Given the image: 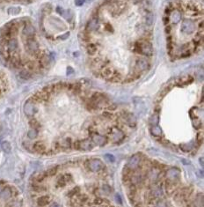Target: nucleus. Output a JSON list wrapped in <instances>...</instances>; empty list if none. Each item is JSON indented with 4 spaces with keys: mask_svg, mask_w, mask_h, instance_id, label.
Here are the masks:
<instances>
[{
    "mask_svg": "<svg viewBox=\"0 0 204 207\" xmlns=\"http://www.w3.org/2000/svg\"><path fill=\"white\" fill-rule=\"evenodd\" d=\"M37 135H38V131L36 129H32L27 133V136L30 137V139H35V137H37Z\"/></svg>",
    "mask_w": 204,
    "mask_h": 207,
    "instance_id": "nucleus-18",
    "label": "nucleus"
},
{
    "mask_svg": "<svg viewBox=\"0 0 204 207\" xmlns=\"http://www.w3.org/2000/svg\"><path fill=\"white\" fill-rule=\"evenodd\" d=\"M180 149L181 151L186 152H190L194 149V146L192 144H182L180 145Z\"/></svg>",
    "mask_w": 204,
    "mask_h": 207,
    "instance_id": "nucleus-16",
    "label": "nucleus"
},
{
    "mask_svg": "<svg viewBox=\"0 0 204 207\" xmlns=\"http://www.w3.org/2000/svg\"><path fill=\"white\" fill-rule=\"evenodd\" d=\"M35 27H33L32 25H30V24H27V25H26L25 26V27H24V29H23V33H24V34L25 36H33V34H35Z\"/></svg>",
    "mask_w": 204,
    "mask_h": 207,
    "instance_id": "nucleus-9",
    "label": "nucleus"
},
{
    "mask_svg": "<svg viewBox=\"0 0 204 207\" xmlns=\"http://www.w3.org/2000/svg\"><path fill=\"white\" fill-rule=\"evenodd\" d=\"M73 147L77 150H80V151H91L93 148V143L92 142V140L86 139H83L79 142L74 143L72 144Z\"/></svg>",
    "mask_w": 204,
    "mask_h": 207,
    "instance_id": "nucleus-2",
    "label": "nucleus"
},
{
    "mask_svg": "<svg viewBox=\"0 0 204 207\" xmlns=\"http://www.w3.org/2000/svg\"><path fill=\"white\" fill-rule=\"evenodd\" d=\"M18 48V43H17V41L14 39H12L9 41L8 42V50L10 52H14V51Z\"/></svg>",
    "mask_w": 204,
    "mask_h": 207,
    "instance_id": "nucleus-12",
    "label": "nucleus"
},
{
    "mask_svg": "<svg viewBox=\"0 0 204 207\" xmlns=\"http://www.w3.org/2000/svg\"><path fill=\"white\" fill-rule=\"evenodd\" d=\"M158 121H159V118H158V115L157 114L155 115H153L151 116V119H150V122L152 124V125H156L158 123Z\"/></svg>",
    "mask_w": 204,
    "mask_h": 207,
    "instance_id": "nucleus-19",
    "label": "nucleus"
},
{
    "mask_svg": "<svg viewBox=\"0 0 204 207\" xmlns=\"http://www.w3.org/2000/svg\"><path fill=\"white\" fill-rule=\"evenodd\" d=\"M20 77H21L22 79H27L30 78V73L27 72H26V71L21 72V73H20Z\"/></svg>",
    "mask_w": 204,
    "mask_h": 207,
    "instance_id": "nucleus-20",
    "label": "nucleus"
},
{
    "mask_svg": "<svg viewBox=\"0 0 204 207\" xmlns=\"http://www.w3.org/2000/svg\"><path fill=\"white\" fill-rule=\"evenodd\" d=\"M145 21H146L147 26H151V25H153V22H154V15H153L152 12H149V13L146 15Z\"/></svg>",
    "mask_w": 204,
    "mask_h": 207,
    "instance_id": "nucleus-15",
    "label": "nucleus"
},
{
    "mask_svg": "<svg viewBox=\"0 0 204 207\" xmlns=\"http://www.w3.org/2000/svg\"><path fill=\"white\" fill-rule=\"evenodd\" d=\"M33 150L36 151L37 152L43 153V152H45V151L47 149H46V146H45L44 144H42L41 142H38V143H35V145H33Z\"/></svg>",
    "mask_w": 204,
    "mask_h": 207,
    "instance_id": "nucleus-11",
    "label": "nucleus"
},
{
    "mask_svg": "<svg viewBox=\"0 0 204 207\" xmlns=\"http://www.w3.org/2000/svg\"><path fill=\"white\" fill-rule=\"evenodd\" d=\"M92 142L97 146H105L107 142H108V139L107 137H104L102 135H99V134H95L92 137Z\"/></svg>",
    "mask_w": 204,
    "mask_h": 207,
    "instance_id": "nucleus-5",
    "label": "nucleus"
},
{
    "mask_svg": "<svg viewBox=\"0 0 204 207\" xmlns=\"http://www.w3.org/2000/svg\"><path fill=\"white\" fill-rule=\"evenodd\" d=\"M150 132H151V135L155 137H160L162 136V130L159 128V126H158L157 124L156 125H153L150 129Z\"/></svg>",
    "mask_w": 204,
    "mask_h": 207,
    "instance_id": "nucleus-10",
    "label": "nucleus"
},
{
    "mask_svg": "<svg viewBox=\"0 0 204 207\" xmlns=\"http://www.w3.org/2000/svg\"><path fill=\"white\" fill-rule=\"evenodd\" d=\"M49 202H50V200L48 196H42L38 199L37 204H38V205L44 206V205H48L49 204Z\"/></svg>",
    "mask_w": 204,
    "mask_h": 207,
    "instance_id": "nucleus-14",
    "label": "nucleus"
},
{
    "mask_svg": "<svg viewBox=\"0 0 204 207\" xmlns=\"http://www.w3.org/2000/svg\"><path fill=\"white\" fill-rule=\"evenodd\" d=\"M2 150L5 152H10L12 151V146L8 141H4L1 145Z\"/></svg>",
    "mask_w": 204,
    "mask_h": 207,
    "instance_id": "nucleus-17",
    "label": "nucleus"
},
{
    "mask_svg": "<svg viewBox=\"0 0 204 207\" xmlns=\"http://www.w3.org/2000/svg\"><path fill=\"white\" fill-rule=\"evenodd\" d=\"M165 176H166L167 182L170 184H173V183H175L176 182L179 181L180 176V172L179 169H177L175 167L170 168L169 170H167Z\"/></svg>",
    "mask_w": 204,
    "mask_h": 207,
    "instance_id": "nucleus-3",
    "label": "nucleus"
},
{
    "mask_svg": "<svg viewBox=\"0 0 204 207\" xmlns=\"http://www.w3.org/2000/svg\"><path fill=\"white\" fill-rule=\"evenodd\" d=\"M86 167L90 172L99 173V172H101L102 170H103L104 164L99 159H91V160L87 161Z\"/></svg>",
    "mask_w": 204,
    "mask_h": 207,
    "instance_id": "nucleus-1",
    "label": "nucleus"
},
{
    "mask_svg": "<svg viewBox=\"0 0 204 207\" xmlns=\"http://www.w3.org/2000/svg\"><path fill=\"white\" fill-rule=\"evenodd\" d=\"M109 136L111 137L112 139V142L114 144H118L122 142L123 139H124V132L122 130H119V129H112L110 131H109Z\"/></svg>",
    "mask_w": 204,
    "mask_h": 207,
    "instance_id": "nucleus-4",
    "label": "nucleus"
},
{
    "mask_svg": "<svg viewBox=\"0 0 204 207\" xmlns=\"http://www.w3.org/2000/svg\"><path fill=\"white\" fill-rule=\"evenodd\" d=\"M36 109H35V103L33 101H27L26 104L24 106V112L28 116H33L35 115V114L36 113Z\"/></svg>",
    "mask_w": 204,
    "mask_h": 207,
    "instance_id": "nucleus-6",
    "label": "nucleus"
},
{
    "mask_svg": "<svg viewBox=\"0 0 204 207\" xmlns=\"http://www.w3.org/2000/svg\"><path fill=\"white\" fill-rule=\"evenodd\" d=\"M1 191H2V188L0 187V193H1Z\"/></svg>",
    "mask_w": 204,
    "mask_h": 207,
    "instance_id": "nucleus-21",
    "label": "nucleus"
},
{
    "mask_svg": "<svg viewBox=\"0 0 204 207\" xmlns=\"http://www.w3.org/2000/svg\"><path fill=\"white\" fill-rule=\"evenodd\" d=\"M27 50L29 51V52H31V53H36L37 51H38V49H39L37 42L35 39H33V38L29 39L27 41Z\"/></svg>",
    "mask_w": 204,
    "mask_h": 207,
    "instance_id": "nucleus-8",
    "label": "nucleus"
},
{
    "mask_svg": "<svg viewBox=\"0 0 204 207\" xmlns=\"http://www.w3.org/2000/svg\"><path fill=\"white\" fill-rule=\"evenodd\" d=\"M1 197L3 199H9L11 197H12V191H11V189L9 188H5L4 189H2V191H1Z\"/></svg>",
    "mask_w": 204,
    "mask_h": 207,
    "instance_id": "nucleus-13",
    "label": "nucleus"
},
{
    "mask_svg": "<svg viewBox=\"0 0 204 207\" xmlns=\"http://www.w3.org/2000/svg\"><path fill=\"white\" fill-rule=\"evenodd\" d=\"M140 161H141V158L138 156V155H134L132 158L129 159L128 164H127V167L129 170H135L137 169L140 164Z\"/></svg>",
    "mask_w": 204,
    "mask_h": 207,
    "instance_id": "nucleus-7",
    "label": "nucleus"
}]
</instances>
